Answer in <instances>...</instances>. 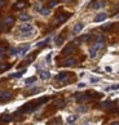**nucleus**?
Instances as JSON below:
<instances>
[{"label": "nucleus", "mask_w": 119, "mask_h": 125, "mask_svg": "<svg viewBox=\"0 0 119 125\" xmlns=\"http://www.w3.org/2000/svg\"><path fill=\"white\" fill-rule=\"evenodd\" d=\"M51 59H52V53H49V54L47 55V58H45V61H47L48 63H51Z\"/></svg>", "instance_id": "473e14b6"}, {"label": "nucleus", "mask_w": 119, "mask_h": 125, "mask_svg": "<svg viewBox=\"0 0 119 125\" xmlns=\"http://www.w3.org/2000/svg\"><path fill=\"white\" fill-rule=\"evenodd\" d=\"M54 104H56L57 107H63V101L62 99H56L54 101Z\"/></svg>", "instance_id": "393cba45"}, {"label": "nucleus", "mask_w": 119, "mask_h": 125, "mask_svg": "<svg viewBox=\"0 0 119 125\" xmlns=\"http://www.w3.org/2000/svg\"><path fill=\"white\" fill-rule=\"evenodd\" d=\"M113 29V23H109V25H104L102 26V30L104 31H109V30H111Z\"/></svg>", "instance_id": "a878e982"}, {"label": "nucleus", "mask_w": 119, "mask_h": 125, "mask_svg": "<svg viewBox=\"0 0 119 125\" xmlns=\"http://www.w3.org/2000/svg\"><path fill=\"white\" fill-rule=\"evenodd\" d=\"M84 86H85L84 83H79V84H78V88H80V89H82V88H84Z\"/></svg>", "instance_id": "e433bc0d"}, {"label": "nucleus", "mask_w": 119, "mask_h": 125, "mask_svg": "<svg viewBox=\"0 0 119 125\" xmlns=\"http://www.w3.org/2000/svg\"><path fill=\"white\" fill-rule=\"evenodd\" d=\"M29 49H30L29 45H26V47H22V48L18 49V54H20V55H25V54H26V52H27Z\"/></svg>", "instance_id": "ddd939ff"}, {"label": "nucleus", "mask_w": 119, "mask_h": 125, "mask_svg": "<svg viewBox=\"0 0 119 125\" xmlns=\"http://www.w3.org/2000/svg\"><path fill=\"white\" fill-rule=\"evenodd\" d=\"M67 123L69 124H71V123H75L76 121V120H78V116H76V115H70V116H67Z\"/></svg>", "instance_id": "a211bd4d"}, {"label": "nucleus", "mask_w": 119, "mask_h": 125, "mask_svg": "<svg viewBox=\"0 0 119 125\" xmlns=\"http://www.w3.org/2000/svg\"><path fill=\"white\" fill-rule=\"evenodd\" d=\"M14 21H16V18L14 17H12V16H9V17H5L4 18V25L5 26H11V25H13L14 23Z\"/></svg>", "instance_id": "9d476101"}, {"label": "nucleus", "mask_w": 119, "mask_h": 125, "mask_svg": "<svg viewBox=\"0 0 119 125\" xmlns=\"http://www.w3.org/2000/svg\"><path fill=\"white\" fill-rule=\"evenodd\" d=\"M35 80H36V77H35V76H33V77H29V79H26V80H25V84H26V85L33 84V83H35Z\"/></svg>", "instance_id": "4be33fe9"}, {"label": "nucleus", "mask_w": 119, "mask_h": 125, "mask_svg": "<svg viewBox=\"0 0 119 125\" xmlns=\"http://www.w3.org/2000/svg\"><path fill=\"white\" fill-rule=\"evenodd\" d=\"M80 40H82V41H88V40H91V35H84V36H82Z\"/></svg>", "instance_id": "cd10ccee"}, {"label": "nucleus", "mask_w": 119, "mask_h": 125, "mask_svg": "<svg viewBox=\"0 0 119 125\" xmlns=\"http://www.w3.org/2000/svg\"><path fill=\"white\" fill-rule=\"evenodd\" d=\"M100 79L98 77H91V83H98Z\"/></svg>", "instance_id": "f704fd0d"}, {"label": "nucleus", "mask_w": 119, "mask_h": 125, "mask_svg": "<svg viewBox=\"0 0 119 125\" xmlns=\"http://www.w3.org/2000/svg\"><path fill=\"white\" fill-rule=\"evenodd\" d=\"M39 75H40V79H42V80H48V79L51 77V72L45 71V70H40Z\"/></svg>", "instance_id": "1a4fd4ad"}, {"label": "nucleus", "mask_w": 119, "mask_h": 125, "mask_svg": "<svg viewBox=\"0 0 119 125\" xmlns=\"http://www.w3.org/2000/svg\"><path fill=\"white\" fill-rule=\"evenodd\" d=\"M83 27H84V25L82 23V22H78V23L74 26V29H72V32H74V34H79V32L83 30Z\"/></svg>", "instance_id": "9b49d317"}, {"label": "nucleus", "mask_w": 119, "mask_h": 125, "mask_svg": "<svg viewBox=\"0 0 119 125\" xmlns=\"http://www.w3.org/2000/svg\"><path fill=\"white\" fill-rule=\"evenodd\" d=\"M115 89H119V84H115V85H113L109 88V90H115Z\"/></svg>", "instance_id": "2f4dec72"}, {"label": "nucleus", "mask_w": 119, "mask_h": 125, "mask_svg": "<svg viewBox=\"0 0 119 125\" xmlns=\"http://www.w3.org/2000/svg\"><path fill=\"white\" fill-rule=\"evenodd\" d=\"M20 20L21 21H29V20H31V16L30 14H26V13H21L20 14Z\"/></svg>", "instance_id": "dca6fc26"}, {"label": "nucleus", "mask_w": 119, "mask_h": 125, "mask_svg": "<svg viewBox=\"0 0 119 125\" xmlns=\"http://www.w3.org/2000/svg\"><path fill=\"white\" fill-rule=\"evenodd\" d=\"M69 18V14H62V13H60V14L57 16V18L54 20V23L56 25H61V23H63L66 20Z\"/></svg>", "instance_id": "7ed1b4c3"}, {"label": "nucleus", "mask_w": 119, "mask_h": 125, "mask_svg": "<svg viewBox=\"0 0 119 125\" xmlns=\"http://www.w3.org/2000/svg\"><path fill=\"white\" fill-rule=\"evenodd\" d=\"M97 52H98V50L96 49L95 47H91V49H89V57L91 58H95L96 55H97Z\"/></svg>", "instance_id": "2eb2a0df"}, {"label": "nucleus", "mask_w": 119, "mask_h": 125, "mask_svg": "<svg viewBox=\"0 0 119 125\" xmlns=\"http://www.w3.org/2000/svg\"><path fill=\"white\" fill-rule=\"evenodd\" d=\"M49 43V39H45V40H43V41H39L38 44H36V48H43V47H45Z\"/></svg>", "instance_id": "6ab92c4d"}, {"label": "nucleus", "mask_w": 119, "mask_h": 125, "mask_svg": "<svg viewBox=\"0 0 119 125\" xmlns=\"http://www.w3.org/2000/svg\"><path fill=\"white\" fill-rule=\"evenodd\" d=\"M118 31H119V27H118Z\"/></svg>", "instance_id": "58836bf2"}, {"label": "nucleus", "mask_w": 119, "mask_h": 125, "mask_svg": "<svg viewBox=\"0 0 119 125\" xmlns=\"http://www.w3.org/2000/svg\"><path fill=\"white\" fill-rule=\"evenodd\" d=\"M39 12H40V14H42V16H48L49 14V8H42Z\"/></svg>", "instance_id": "412c9836"}, {"label": "nucleus", "mask_w": 119, "mask_h": 125, "mask_svg": "<svg viewBox=\"0 0 119 125\" xmlns=\"http://www.w3.org/2000/svg\"><path fill=\"white\" fill-rule=\"evenodd\" d=\"M5 5H7V1H5V0H0V8H4Z\"/></svg>", "instance_id": "72a5a7b5"}, {"label": "nucleus", "mask_w": 119, "mask_h": 125, "mask_svg": "<svg viewBox=\"0 0 119 125\" xmlns=\"http://www.w3.org/2000/svg\"><path fill=\"white\" fill-rule=\"evenodd\" d=\"M111 125H119V123H111Z\"/></svg>", "instance_id": "4c0bfd02"}, {"label": "nucleus", "mask_w": 119, "mask_h": 125, "mask_svg": "<svg viewBox=\"0 0 119 125\" xmlns=\"http://www.w3.org/2000/svg\"><path fill=\"white\" fill-rule=\"evenodd\" d=\"M76 63V61L74 58H66L65 61L62 62V66H65V67H70V66H74V64Z\"/></svg>", "instance_id": "39448f33"}, {"label": "nucleus", "mask_w": 119, "mask_h": 125, "mask_svg": "<svg viewBox=\"0 0 119 125\" xmlns=\"http://www.w3.org/2000/svg\"><path fill=\"white\" fill-rule=\"evenodd\" d=\"M0 120H1L3 123H9L12 120V116L11 115H1V116H0Z\"/></svg>", "instance_id": "4468645a"}, {"label": "nucleus", "mask_w": 119, "mask_h": 125, "mask_svg": "<svg viewBox=\"0 0 119 125\" xmlns=\"http://www.w3.org/2000/svg\"><path fill=\"white\" fill-rule=\"evenodd\" d=\"M101 106H102L104 108H107V110H109V108H111V106H113V102H104V103H102Z\"/></svg>", "instance_id": "b1692460"}, {"label": "nucleus", "mask_w": 119, "mask_h": 125, "mask_svg": "<svg viewBox=\"0 0 119 125\" xmlns=\"http://www.w3.org/2000/svg\"><path fill=\"white\" fill-rule=\"evenodd\" d=\"M12 98V94L9 93V92H3V93H0V101L3 102H7Z\"/></svg>", "instance_id": "0eeeda50"}, {"label": "nucleus", "mask_w": 119, "mask_h": 125, "mask_svg": "<svg viewBox=\"0 0 119 125\" xmlns=\"http://www.w3.org/2000/svg\"><path fill=\"white\" fill-rule=\"evenodd\" d=\"M25 5H26V4H25L24 1H18L13 8H14V9H21V8H25Z\"/></svg>", "instance_id": "5701e85b"}, {"label": "nucleus", "mask_w": 119, "mask_h": 125, "mask_svg": "<svg viewBox=\"0 0 119 125\" xmlns=\"http://www.w3.org/2000/svg\"><path fill=\"white\" fill-rule=\"evenodd\" d=\"M57 5V0H51L48 4V8H53V7H56Z\"/></svg>", "instance_id": "bb28decb"}, {"label": "nucleus", "mask_w": 119, "mask_h": 125, "mask_svg": "<svg viewBox=\"0 0 119 125\" xmlns=\"http://www.w3.org/2000/svg\"><path fill=\"white\" fill-rule=\"evenodd\" d=\"M8 53H9V55H16V54H18V49L17 48H9Z\"/></svg>", "instance_id": "aec40b11"}, {"label": "nucleus", "mask_w": 119, "mask_h": 125, "mask_svg": "<svg viewBox=\"0 0 119 125\" xmlns=\"http://www.w3.org/2000/svg\"><path fill=\"white\" fill-rule=\"evenodd\" d=\"M3 53H4V48L0 47V58H3Z\"/></svg>", "instance_id": "c9c22d12"}, {"label": "nucleus", "mask_w": 119, "mask_h": 125, "mask_svg": "<svg viewBox=\"0 0 119 125\" xmlns=\"http://www.w3.org/2000/svg\"><path fill=\"white\" fill-rule=\"evenodd\" d=\"M106 18H107L106 13H98V14L93 18V22H96V23H97V22H102V21L106 20Z\"/></svg>", "instance_id": "20e7f679"}, {"label": "nucleus", "mask_w": 119, "mask_h": 125, "mask_svg": "<svg viewBox=\"0 0 119 125\" xmlns=\"http://www.w3.org/2000/svg\"><path fill=\"white\" fill-rule=\"evenodd\" d=\"M33 30H34V27L31 23H22L20 26V31L24 32V34H29V32H31Z\"/></svg>", "instance_id": "f257e3e1"}, {"label": "nucleus", "mask_w": 119, "mask_h": 125, "mask_svg": "<svg viewBox=\"0 0 119 125\" xmlns=\"http://www.w3.org/2000/svg\"><path fill=\"white\" fill-rule=\"evenodd\" d=\"M56 79H57V81H60V83H67L69 81V73L67 72H60L58 75L56 76Z\"/></svg>", "instance_id": "f03ea898"}, {"label": "nucleus", "mask_w": 119, "mask_h": 125, "mask_svg": "<svg viewBox=\"0 0 119 125\" xmlns=\"http://www.w3.org/2000/svg\"><path fill=\"white\" fill-rule=\"evenodd\" d=\"M7 30V26L4 25V22H1V23H0V32H4Z\"/></svg>", "instance_id": "c85d7f7f"}, {"label": "nucleus", "mask_w": 119, "mask_h": 125, "mask_svg": "<svg viewBox=\"0 0 119 125\" xmlns=\"http://www.w3.org/2000/svg\"><path fill=\"white\" fill-rule=\"evenodd\" d=\"M25 72H26V70H22V71H20V72H14V73H11V75H9V77H11V79H13V77H21L22 73H25Z\"/></svg>", "instance_id": "f3484780"}, {"label": "nucleus", "mask_w": 119, "mask_h": 125, "mask_svg": "<svg viewBox=\"0 0 119 125\" xmlns=\"http://www.w3.org/2000/svg\"><path fill=\"white\" fill-rule=\"evenodd\" d=\"M105 5H106V3H105L104 0H100V1L93 3L92 5H91V8H93V9H101V8H104Z\"/></svg>", "instance_id": "6e6552de"}, {"label": "nucleus", "mask_w": 119, "mask_h": 125, "mask_svg": "<svg viewBox=\"0 0 119 125\" xmlns=\"http://www.w3.org/2000/svg\"><path fill=\"white\" fill-rule=\"evenodd\" d=\"M54 41H56V45H61L62 44V38H60V36H58V38H56Z\"/></svg>", "instance_id": "c756f323"}, {"label": "nucleus", "mask_w": 119, "mask_h": 125, "mask_svg": "<svg viewBox=\"0 0 119 125\" xmlns=\"http://www.w3.org/2000/svg\"><path fill=\"white\" fill-rule=\"evenodd\" d=\"M72 50H74V44H70V45H67V47L62 50V54H70Z\"/></svg>", "instance_id": "f8f14e48"}, {"label": "nucleus", "mask_w": 119, "mask_h": 125, "mask_svg": "<svg viewBox=\"0 0 119 125\" xmlns=\"http://www.w3.org/2000/svg\"><path fill=\"white\" fill-rule=\"evenodd\" d=\"M7 68H8V64H4V63L0 64V71H4V70H7Z\"/></svg>", "instance_id": "7c9ffc66"}, {"label": "nucleus", "mask_w": 119, "mask_h": 125, "mask_svg": "<svg viewBox=\"0 0 119 125\" xmlns=\"http://www.w3.org/2000/svg\"><path fill=\"white\" fill-rule=\"evenodd\" d=\"M75 98L78 102H84V101H88L89 99V94L85 93V94H75Z\"/></svg>", "instance_id": "423d86ee"}]
</instances>
